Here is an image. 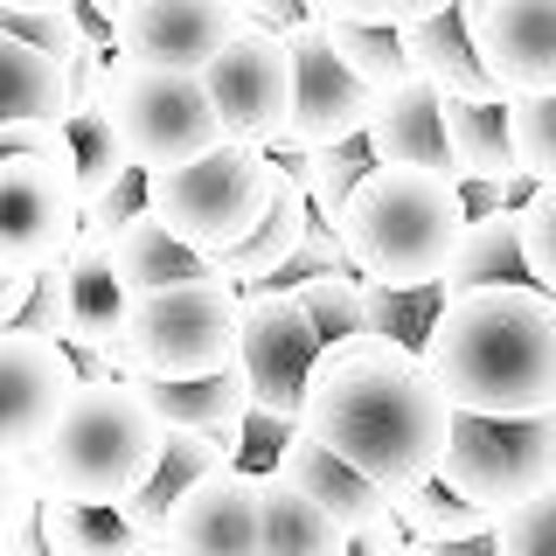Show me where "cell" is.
Listing matches in <instances>:
<instances>
[{
    "mask_svg": "<svg viewBox=\"0 0 556 556\" xmlns=\"http://www.w3.org/2000/svg\"><path fill=\"white\" fill-rule=\"evenodd\" d=\"M521 265H529V286L556 300V181L521 202Z\"/></svg>",
    "mask_w": 556,
    "mask_h": 556,
    "instance_id": "f35d334b",
    "label": "cell"
},
{
    "mask_svg": "<svg viewBox=\"0 0 556 556\" xmlns=\"http://www.w3.org/2000/svg\"><path fill=\"white\" fill-rule=\"evenodd\" d=\"M104 118H112L118 147L132 167L161 174L208 153L223 139V118L208 104L202 70H174V63H118L112 56V91H104Z\"/></svg>",
    "mask_w": 556,
    "mask_h": 556,
    "instance_id": "52a82bcc",
    "label": "cell"
},
{
    "mask_svg": "<svg viewBox=\"0 0 556 556\" xmlns=\"http://www.w3.org/2000/svg\"><path fill=\"white\" fill-rule=\"evenodd\" d=\"M35 529H42V556H167V543L139 535L118 508H84V501H35Z\"/></svg>",
    "mask_w": 556,
    "mask_h": 556,
    "instance_id": "484cf974",
    "label": "cell"
},
{
    "mask_svg": "<svg viewBox=\"0 0 556 556\" xmlns=\"http://www.w3.org/2000/svg\"><path fill=\"white\" fill-rule=\"evenodd\" d=\"M14 327H35V334H56L63 341V327H70V271L63 265L35 271L28 306H22V320H14Z\"/></svg>",
    "mask_w": 556,
    "mask_h": 556,
    "instance_id": "b9f144b4",
    "label": "cell"
},
{
    "mask_svg": "<svg viewBox=\"0 0 556 556\" xmlns=\"http://www.w3.org/2000/svg\"><path fill=\"white\" fill-rule=\"evenodd\" d=\"M167 425L153 410L147 382H77L70 404L56 410L49 439L28 452L42 494L56 501H84V508H118L132 501L147 473L161 466Z\"/></svg>",
    "mask_w": 556,
    "mask_h": 556,
    "instance_id": "3957f363",
    "label": "cell"
},
{
    "mask_svg": "<svg viewBox=\"0 0 556 556\" xmlns=\"http://www.w3.org/2000/svg\"><path fill=\"white\" fill-rule=\"evenodd\" d=\"M271 161H278V153H271ZM292 167H300V181H306L313 223H327V230H334L348 195L362 188V174L376 167V153H369V139H341V147H320V153H292Z\"/></svg>",
    "mask_w": 556,
    "mask_h": 556,
    "instance_id": "4dcf8cb0",
    "label": "cell"
},
{
    "mask_svg": "<svg viewBox=\"0 0 556 556\" xmlns=\"http://www.w3.org/2000/svg\"><path fill=\"white\" fill-rule=\"evenodd\" d=\"M508 147H515V167L529 174L535 188L556 181V91L508 98Z\"/></svg>",
    "mask_w": 556,
    "mask_h": 556,
    "instance_id": "d590c367",
    "label": "cell"
},
{
    "mask_svg": "<svg viewBox=\"0 0 556 556\" xmlns=\"http://www.w3.org/2000/svg\"><path fill=\"white\" fill-rule=\"evenodd\" d=\"M313 22H382V0H306Z\"/></svg>",
    "mask_w": 556,
    "mask_h": 556,
    "instance_id": "7bdbcfd3",
    "label": "cell"
},
{
    "mask_svg": "<svg viewBox=\"0 0 556 556\" xmlns=\"http://www.w3.org/2000/svg\"><path fill=\"white\" fill-rule=\"evenodd\" d=\"M8 556H14V549H8Z\"/></svg>",
    "mask_w": 556,
    "mask_h": 556,
    "instance_id": "816d5d0a",
    "label": "cell"
},
{
    "mask_svg": "<svg viewBox=\"0 0 556 556\" xmlns=\"http://www.w3.org/2000/svg\"><path fill=\"white\" fill-rule=\"evenodd\" d=\"M63 271H70V327H63V341L70 348H126L132 292H126V278L112 271V251L91 243V237H77L70 257H63Z\"/></svg>",
    "mask_w": 556,
    "mask_h": 556,
    "instance_id": "ffe728a7",
    "label": "cell"
},
{
    "mask_svg": "<svg viewBox=\"0 0 556 556\" xmlns=\"http://www.w3.org/2000/svg\"><path fill=\"white\" fill-rule=\"evenodd\" d=\"M237 313H243V292L223 271L132 300V320H126L132 376L139 382H195V376L237 369Z\"/></svg>",
    "mask_w": 556,
    "mask_h": 556,
    "instance_id": "5b68a950",
    "label": "cell"
},
{
    "mask_svg": "<svg viewBox=\"0 0 556 556\" xmlns=\"http://www.w3.org/2000/svg\"><path fill=\"white\" fill-rule=\"evenodd\" d=\"M306 223H313V208H306V181H300V167H292V161H271L265 216H257L251 230L230 243V251L208 257V265L230 278L237 292L278 286V278H286V265H292V251H300V237H306Z\"/></svg>",
    "mask_w": 556,
    "mask_h": 556,
    "instance_id": "ac0fdd59",
    "label": "cell"
},
{
    "mask_svg": "<svg viewBox=\"0 0 556 556\" xmlns=\"http://www.w3.org/2000/svg\"><path fill=\"white\" fill-rule=\"evenodd\" d=\"M237 28H243V0H126L112 14V56L202 70Z\"/></svg>",
    "mask_w": 556,
    "mask_h": 556,
    "instance_id": "2e32d148",
    "label": "cell"
},
{
    "mask_svg": "<svg viewBox=\"0 0 556 556\" xmlns=\"http://www.w3.org/2000/svg\"><path fill=\"white\" fill-rule=\"evenodd\" d=\"M28 286H35V271H0V327H14V320H22Z\"/></svg>",
    "mask_w": 556,
    "mask_h": 556,
    "instance_id": "f6af8a7d",
    "label": "cell"
},
{
    "mask_svg": "<svg viewBox=\"0 0 556 556\" xmlns=\"http://www.w3.org/2000/svg\"><path fill=\"white\" fill-rule=\"evenodd\" d=\"M320 327L306 320V306L292 300V286H257L243 292L237 313V376L251 382V410L292 417L300 425L306 404V376L320 362Z\"/></svg>",
    "mask_w": 556,
    "mask_h": 556,
    "instance_id": "9c48e42d",
    "label": "cell"
},
{
    "mask_svg": "<svg viewBox=\"0 0 556 556\" xmlns=\"http://www.w3.org/2000/svg\"><path fill=\"white\" fill-rule=\"evenodd\" d=\"M243 22H265L286 35L292 22H306V0H243Z\"/></svg>",
    "mask_w": 556,
    "mask_h": 556,
    "instance_id": "ee69618b",
    "label": "cell"
},
{
    "mask_svg": "<svg viewBox=\"0 0 556 556\" xmlns=\"http://www.w3.org/2000/svg\"><path fill=\"white\" fill-rule=\"evenodd\" d=\"M473 56L501 98L556 91V0H459Z\"/></svg>",
    "mask_w": 556,
    "mask_h": 556,
    "instance_id": "9a60e30c",
    "label": "cell"
},
{
    "mask_svg": "<svg viewBox=\"0 0 556 556\" xmlns=\"http://www.w3.org/2000/svg\"><path fill=\"white\" fill-rule=\"evenodd\" d=\"M480 286H529V265H521V208H494V216H466L459 243H452L439 292L459 300V292Z\"/></svg>",
    "mask_w": 556,
    "mask_h": 556,
    "instance_id": "cb8c5ba5",
    "label": "cell"
},
{
    "mask_svg": "<svg viewBox=\"0 0 556 556\" xmlns=\"http://www.w3.org/2000/svg\"><path fill=\"white\" fill-rule=\"evenodd\" d=\"M439 306H445L439 286H369V278H362V341L425 348Z\"/></svg>",
    "mask_w": 556,
    "mask_h": 556,
    "instance_id": "1f68e13d",
    "label": "cell"
},
{
    "mask_svg": "<svg viewBox=\"0 0 556 556\" xmlns=\"http://www.w3.org/2000/svg\"><path fill=\"white\" fill-rule=\"evenodd\" d=\"M417 355L445 404L473 417L556 410V300L535 286H480L439 306Z\"/></svg>",
    "mask_w": 556,
    "mask_h": 556,
    "instance_id": "7a4b0ae2",
    "label": "cell"
},
{
    "mask_svg": "<svg viewBox=\"0 0 556 556\" xmlns=\"http://www.w3.org/2000/svg\"><path fill=\"white\" fill-rule=\"evenodd\" d=\"M549 480H556V410H535V417L452 410L439 486H452L459 501H473V508H486L501 521L515 501L543 494Z\"/></svg>",
    "mask_w": 556,
    "mask_h": 556,
    "instance_id": "ba28073f",
    "label": "cell"
},
{
    "mask_svg": "<svg viewBox=\"0 0 556 556\" xmlns=\"http://www.w3.org/2000/svg\"><path fill=\"white\" fill-rule=\"evenodd\" d=\"M77 390V355L56 334L0 327V452H28L49 439L56 410Z\"/></svg>",
    "mask_w": 556,
    "mask_h": 556,
    "instance_id": "5bb4252c",
    "label": "cell"
},
{
    "mask_svg": "<svg viewBox=\"0 0 556 556\" xmlns=\"http://www.w3.org/2000/svg\"><path fill=\"white\" fill-rule=\"evenodd\" d=\"M0 35L42 49V56H56V63L84 56V14L77 8H0Z\"/></svg>",
    "mask_w": 556,
    "mask_h": 556,
    "instance_id": "8d00e7d4",
    "label": "cell"
},
{
    "mask_svg": "<svg viewBox=\"0 0 556 556\" xmlns=\"http://www.w3.org/2000/svg\"><path fill=\"white\" fill-rule=\"evenodd\" d=\"M35 501H42L35 459H22V452H0V556H8L14 535L35 521Z\"/></svg>",
    "mask_w": 556,
    "mask_h": 556,
    "instance_id": "60d3db41",
    "label": "cell"
},
{
    "mask_svg": "<svg viewBox=\"0 0 556 556\" xmlns=\"http://www.w3.org/2000/svg\"><path fill=\"white\" fill-rule=\"evenodd\" d=\"M132 216H147V167H126L112 188H104L98 202H84V216H77V237H91V243H112L118 230H126Z\"/></svg>",
    "mask_w": 556,
    "mask_h": 556,
    "instance_id": "ab89813d",
    "label": "cell"
},
{
    "mask_svg": "<svg viewBox=\"0 0 556 556\" xmlns=\"http://www.w3.org/2000/svg\"><path fill=\"white\" fill-rule=\"evenodd\" d=\"M439 91H431L425 77H396L390 91H376L369 104V126H362V139H369L376 167H431L445 174V126H439Z\"/></svg>",
    "mask_w": 556,
    "mask_h": 556,
    "instance_id": "d6986e66",
    "label": "cell"
},
{
    "mask_svg": "<svg viewBox=\"0 0 556 556\" xmlns=\"http://www.w3.org/2000/svg\"><path fill=\"white\" fill-rule=\"evenodd\" d=\"M404 63L410 77H425L439 98H473V104H494L501 91L486 84V70L473 56V35H466V8H445V14H425V22H404Z\"/></svg>",
    "mask_w": 556,
    "mask_h": 556,
    "instance_id": "7402d4cb",
    "label": "cell"
},
{
    "mask_svg": "<svg viewBox=\"0 0 556 556\" xmlns=\"http://www.w3.org/2000/svg\"><path fill=\"white\" fill-rule=\"evenodd\" d=\"M271 473L286 480V486H300L306 501H320V508L348 529L355 556H390V549H404V543H410L404 521L390 515V494H382L376 480H362L348 459H334V452H327L320 439H306V431H292V439L278 445Z\"/></svg>",
    "mask_w": 556,
    "mask_h": 556,
    "instance_id": "4fadbf2b",
    "label": "cell"
},
{
    "mask_svg": "<svg viewBox=\"0 0 556 556\" xmlns=\"http://www.w3.org/2000/svg\"><path fill=\"white\" fill-rule=\"evenodd\" d=\"M292 300L306 306V320L320 327V341H362V278L355 271H313L292 278Z\"/></svg>",
    "mask_w": 556,
    "mask_h": 556,
    "instance_id": "e575fe53",
    "label": "cell"
},
{
    "mask_svg": "<svg viewBox=\"0 0 556 556\" xmlns=\"http://www.w3.org/2000/svg\"><path fill=\"white\" fill-rule=\"evenodd\" d=\"M104 251H112V271L126 278L132 300H147V292H167V286H188V278H208V271H216V265L195 251V243H181L161 216H153V208H147V216H132L126 230L104 243Z\"/></svg>",
    "mask_w": 556,
    "mask_h": 556,
    "instance_id": "d4e9b609",
    "label": "cell"
},
{
    "mask_svg": "<svg viewBox=\"0 0 556 556\" xmlns=\"http://www.w3.org/2000/svg\"><path fill=\"white\" fill-rule=\"evenodd\" d=\"M257 556H355L348 529L278 473H257Z\"/></svg>",
    "mask_w": 556,
    "mask_h": 556,
    "instance_id": "603a6c76",
    "label": "cell"
},
{
    "mask_svg": "<svg viewBox=\"0 0 556 556\" xmlns=\"http://www.w3.org/2000/svg\"><path fill=\"white\" fill-rule=\"evenodd\" d=\"M439 126H445V174L452 181H508V174H521L515 147H508V98H494V104L445 98Z\"/></svg>",
    "mask_w": 556,
    "mask_h": 556,
    "instance_id": "4316f807",
    "label": "cell"
},
{
    "mask_svg": "<svg viewBox=\"0 0 556 556\" xmlns=\"http://www.w3.org/2000/svg\"><path fill=\"white\" fill-rule=\"evenodd\" d=\"M77 8H84V14H98V22H112V14L126 8V0H77Z\"/></svg>",
    "mask_w": 556,
    "mask_h": 556,
    "instance_id": "c3c4849f",
    "label": "cell"
},
{
    "mask_svg": "<svg viewBox=\"0 0 556 556\" xmlns=\"http://www.w3.org/2000/svg\"><path fill=\"white\" fill-rule=\"evenodd\" d=\"M320 28H327V42H334V56L355 70L369 91H390L396 77H410L396 22H320Z\"/></svg>",
    "mask_w": 556,
    "mask_h": 556,
    "instance_id": "836d02e7",
    "label": "cell"
},
{
    "mask_svg": "<svg viewBox=\"0 0 556 556\" xmlns=\"http://www.w3.org/2000/svg\"><path fill=\"white\" fill-rule=\"evenodd\" d=\"M70 112V63L0 35V126L14 118H63Z\"/></svg>",
    "mask_w": 556,
    "mask_h": 556,
    "instance_id": "f1b7e54d",
    "label": "cell"
},
{
    "mask_svg": "<svg viewBox=\"0 0 556 556\" xmlns=\"http://www.w3.org/2000/svg\"><path fill=\"white\" fill-rule=\"evenodd\" d=\"M445 8H459V0H382V22H425V14H445Z\"/></svg>",
    "mask_w": 556,
    "mask_h": 556,
    "instance_id": "bcb514c9",
    "label": "cell"
},
{
    "mask_svg": "<svg viewBox=\"0 0 556 556\" xmlns=\"http://www.w3.org/2000/svg\"><path fill=\"white\" fill-rule=\"evenodd\" d=\"M167 556H257V473L223 466L167 515Z\"/></svg>",
    "mask_w": 556,
    "mask_h": 556,
    "instance_id": "e0dca14e",
    "label": "cell"
},
{
    "mask_svg": "<svg viewBox=\"0 0 556 556\" xmlns=\"http://www.w3.org/2000/svg\"><path fill=\"white\" fill-rule=\"evenodd\" d=\"M223 466H237V452L223 445V439H208V431H174L167 425L161 466L147 473V486H139L132 501H118V515H126L139 535H153V543H161V535H167V515L181 508V494H188V486H202L208 473H223Z\"/></svg>",
    "mask_w": 556,
    "mask_h": 556,
    "instance_id": "44dd1931",
    "label": "cell"
},
{
    "mask_svg": "<svg viewBox=\"0 0 556 556\" xmlns=\"http://www.w3.org/2000/svg\"><path fill=\"white\" fill-rule=\"evenodd\" d=\"M494 556H556V480L494 521Z\"/></svg>",
    "mask_w": 556,
    "mask_h": 556,
    "instance_id": "74e56055",
    "label": "cell"
},
{
    "mask_svg": "<svg viewBox=\"0 0 556 556\" xmlns=\"http://www.w3.org/2000/svg\"><path fill=\"white\" fill-rule=\"evenodd\" d=\"M445 556H494V535H466V543H445Z\"/></svg>",
    "mask_w": 556,
    "mask_h": 556,
    "instance_id": "7dc6e473",
    "label": "cell"
},
{
    "mask_svg": "<svg viewBox=\"0 0 556 556\" xmlns=\"http://www.w3.org/2000/svg\"><path fill=\"white\" fill-rule=\"evenodd\" d=\"M202 84H208V104L223 118V139L237 147H265L286 132V112H292V49L286 35L265 28V22H243L216 56L202 63Z\"/></svg>",
    "mask_w": 556,
    "mask_h": 556,
    "instance_id": "30bf717a",
    "label": "cell"
},
{
    "mask_svg": "<svg viewBox=\"0 0 556 556\" xmlns=\"http://www.w3.org/2000/svg\"><path fill=\"white\" fill-rule=\"evenodd\" d=\"M390 556H445V549H425V543H404V549H390Z\"/></svg>",
    "mask_w": 556,
    "mask_h": 556,
    "instance_id": "f907efd6",
    "label": "cell"
},
{
    "mask_svg": "<svg viewBox=\"0 0 556 556\" xmlns=\"http://www.w3.org/2000/svg\"><path fill=\"white\" fill-rule=\"evenodd\" d=\"M0 8H77V0H0Z\"/></svg>",
    "mask_w": 556,
    "mask_h": 556,
    "instance_id": "681fc988",
    "label": "cell"
},
{
    "mask_svg": "<svg viewBox=\"0 0 556 556\" xmlns=\"http://www.w3.org/2000/svg\"><path fill=\"white\" fill-rule=\"evenodd\" d=\"M77 167L42 161V153H14L0 161V271H49L77 243Z\"/></svg>",
    "mask_w": 556,
    "mask_h": 556,
    "instance_id": "7c38bea8",
    "label": "cell"
},
{
    "mask_svg": "<svg viewBox=\"0 0 556 556\" xmlns=\"http://www.w3.org/2000/svg\"><path fill=\"white\" fill-rule=\"evenodd\" d=\"M334 230L348 271L369 286H439L452 243L466 230L459 181L431 167H369Z\"/></svg>",
    "mask_w": 556,
    "mask_h": 556,
    "instance_id": "277c9868",
    "label": "cell"
},
{
    "mask_svg": "<svg viewBox=\"0 0 556 556\" xmlns=\"http://www.w3.org/2000/svg\"><path fill=\"white\" fill-rule=\"evenodd\" d=\"M300 431L320 439L334 459H348L362 480L382 494L439 480L445 439H452V404L417 348L396 341H334L320 348L306 376Z\"/></svg>",
    "mask_w": 556,
    "mask_h": 556,
    "instance_id": "6da1fadb",
    "label": "cell"
},
{
    "mask_svg": "<svg viewBox=\"0 0 556 556\" xmlns=\"http://www.w3.org/2000/svg\"><path fill=\"white\" fill-rule=\"evenodd\" d=\"M286 49H292V112H286V132L271 139V153L292 161V153H320V147H341V139H362L376 91L334 56L327 28L306 14V22L286 28Z\"/></svg>",
    "mask_w": 556,
    "mask_h": 556,
    "instance_id": "8fae6325",
    "label": "cell"
},
{
    "mask_svg": "<svg viewBox=\"0 0 556 556\" xmlns=\"http://www.w3.org/2000/svg\"><path fill=\"white\" fill-rule=\"evenodd\" d=\"M63 139H70V167H77V195L84 202H98L104 188L132 167L126 147H118V132H112V118H104V104H70Z\"/></svg>",
    "mask_w": 556,
    "mask_h": 556,
    "instance_id": "d6a6232c",
    "label": "cell"
},
{
    "mask_svg": "<svg viewBox=\"0 0 556 556\" xmlns=\"http://www.w3.org/2000/svg\"><path fill=\"white\" fill-rule=\"evenodd\" d=\"M153 410H161V425L174 431H208V439H223L230 452H243V417H251V382L237 369L223 376H195V382H147Z\"/></svg>",
    "mask_w": 556,
    "mask_h": 556,
    "instance_id": "83f0119b",
    "label": "cell"
},
{
    "mask_svg": "<svg viewBox=\"0 0 556 556\" xmlns=\"http://www.w3.org/2000/svg\"><path fill=\"white\" fill-rule=\"evenodd\" d=\"M390 515L404 521L410 543L425 549H445V543H466V535H494V515L473 508V501H459L452 486H410V494H390Z\"/></svg>",
    "mask_w": 556,
    "mask_h": 556,
    "instance_id": "f546056e",
    "label": "cell"
},
{
    "mask_svg": "<svg viewBox=\"0 0 556 556\" xmlns=\"http://www.w3.org/2000/svg\"><path fill=\"white\" fill-rule=\"evenodd\" d=\"M265 195H271V153L237 147V139H216L195 161L147 174V208L181 243H195L202 257L230 251V243L265 216Z\"/></svg>",
    "mask_w": 556,
    "mask_h": 556,
    "instance_id": "8992f818",
    "label": "cell"
}]
</instances>
